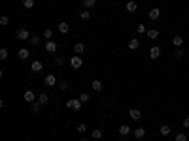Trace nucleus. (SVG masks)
<instances>
[{
	"instance_id": "nucleus-9",
	"label": "nucleus",
	"mask_w": 189,
	"mask_h": 141,
	"mask_svg": "<svg viewBox=\"0 0 189 141\" xmlns=\"http://www.w3.org/2000/svg\"><path fill=\"white\" fill-rule=\"evenodd\" d=\"M131 132H132V130H131V126H129V124H121V126H119V136L127 137Z\"/></svg>"
},
{
	"instance_id": "nucleus-31",
	"label": "nucleus",
	"mask_w": 189,
	"mask_h": 141,
	"mask_svg": "<svg viewBox=\"0 0 189 141\" xmlns=\"http://www.w3.org/2000/svg\"><path fill=\"white\" fill-rule=\"evenodd\" d=\"M8 25H10V19L8 17H6V15L0 17V26H8Z\"/></svg>"
},
{
	"instance_id": "nucleus-15",
	"label": "nucleus",
	"mask_w": 189,
	"mask_h": 141,
	"mask_svg": "<svg viewBox=\"0 0 189 141\" xmlns=\"http://www.w3.org/2000/svg\"><path fill=\"white\" fill-rule=\"evenodd\" d=\"M83 51H85V45H83L81 41H78V44H74V53H76V55H81Z\"/></svg>"
},
{
	"instance_id": "nucleus-1",
	"label": "nucleus",
	"mask_w": 189,
	"mask_h": 141,
	"mask_svg": "<svg viewBox=\"0 0 189 141\" xmlns=\"http://www.w3.org/2000/svg\"><path fill=\"white\" fill-rule=\"evenodd\" d=\"M65 105H66V109H72V111H80L83 104L80 102V98H76V100H68Z\"/></svg>"
},
{
	"instance_id": "nucleus-27",
	"label": "nucleus",
	"mask_w": 189,
	"mask_h": 141,
	"mask_svg": "<svg viewBox=\"0 0 189 141\" xmlns=\"http://www.w3.org/2000/svg\"><path fill=\"white\" fill-rule=\"evenodd\" d=\"M174 141H187V136L184 132H180V134H176V137H174Z\"/></svg>"
},
{
	"instance_id": "nucleus-7",
	"label": "nucleus",
	"mask_w": 189,
	"mask_h": 141,
	"mask_svg": "<svg viewBox=\"0 0 189 141\" xmlns=\"http://www.w3.org/2000/svg\"><path fill=\"white\" fill-rule=\"evenodd\" d=\"M46 85H47V87H55V85H57V77H55L53 74H49V75H46Z\"/></svg>"
},
{
	"instance_id": "nucleus-6",
	"label": "nucleus",
	"mask_w": 189,
	"mask_h": 141,
	"mask_svg": "<svg viewBox=\"0 0 189 141\" xmlns=\"http://www.w3.org/2000/svg\"><path fill=\"white\" fill-rule=\"evenodd\" d=\"M159 56H161V47L153 45V47L150 49V58H153V60H155V58H159Z\"/></svg>"
},
{
	"instance_id": "nucleus-17",
	"label": "nucleus",
	"mask_w": 189,
	"mask_h": 141,
	"mask_svg": "<svg viewBox=\"0 0 189 141\" xmlns=\"http://www.w3.org/2000/svg\"><path fill=\"white\" fill-rule=\"evenodd\" d=\"M181 44H184V40H181V36H178V34H176V36L172 38V45L176 47V49H180V47H181Z\"/></svg>"
},
{
	"instance_id": "nucleus-2",
	"label": "nucleus",
	"mask_w": 189,
	"mask_h": 141,
	"mask_svg": "<svg viewBox=\"0 0 189 141\" xmlns=\"http://www.w3.org/2000/svg\"><path fill=\"white\" fill-rule=\"evenodd\" d=\"M70 66H72L74 70H80L83 66V58L81 56H72V58H70Z\"/></svg>"
},
{
	"instance_id": "nucleus-37",
	"label": "nucleus",
	"mask_w": 189,
	"mask_h": 141,
	"mask_svg": "<svg viewBox=\"0 0 189 141\" xmlns=\"http://www.w3.org/2000/svg\"><path fill=\"white\" fill-rule=\"evenodd\" d=\"M85 130H87L85 124H80V126H78V132H80V134H85Z\"/></svg>"
},
{
	"instance_id": "nucleus-39",
	"label": "nucleus",
	"mask_w": 189,
	"mask_h": 141,
	"mask_svg": "<svg viewBox=\"0 0 189 141\" xmlns=\"http://www.w3.org/2000/svg\"><path fill=\"white\" fill-rule=\"evenodd\" d=\"M181 124H184V128H189V117H185V118H184V122H181Z\"/></svg>"
},
{
	"instance_id": "nucleus-21",
	"label": "nucleus",
	"mask_w": 189,
	"mask_h": 141,
	"mask_svg": "<svg viewBox=\"0 0 189 141\" xmlns=\"http://www.w3.org/2000/svg\"><path fill=\"white\" fill-rule=\"evenodd\" d=\"M57 28H59V32L66 34V32H68V28H70V25H68V23H65V21H62V23H59V25H57Z\"/></svg>"
},
{
	"instance_id": "nucleus-33",
	"label": "nucleus",
	"mask_w": 189,
	"mask_h": 141,
	"mask_svg": "<svg viewBox=\"0 0 189 141\" xmlns=\"http://www.w3.org/2000/svg\"><path fill=\"white\" fill-rule=\"evenodd\" d=\"M93 137H95V139H102V132H100L99 128L93 130Z\"/></svg>"
},
{
	"instance_id": "nucleus-8",
	"label": "nucleus",
	"mask_w": 189,
	"mask_h": 141,
	"mask_svg": "<svg viewBox=\"0 0 189 141\" xmlns=\"http://www.w3.org/2000/svg\"><path fill=\"white\" fill-rule=\"evenodd\" d=\"M148 17H150L151 21H157V19L161 17V10H159V8H153V10H150V13H148Z\"/></svg>"
},
{
	"instance_id": "nucleus-24",
	"label": "nucleus",
	"mask_w": 189,
	"mask_h": 141,
	"mask_svg": "<svg viewBox=\"0 0 189 141\" xmlns=\"http://www.w3.org/2000/svg\"><path fill=\"white\" fill-rule=\"evenodd\" d=\"M40 107H42V104H40V102H32V104H30V111H32V113H38Z\"/></svg>"
},
{
	"instance_id": "nucleus-28",
	"label": "nucleus",
	"mask_w": 189,
	"mask_h": 141,
	"mask_svg": "<svg viewBox=\"0 0 189 141\" xmlns=\"http://www.w3.org/2000/svg\"><path fill=\"white\" fill-rule=\"evenodd\" d=\"M174 58H176V60H180V58H184V51H181V49H176V51H174Z\"/></svg>"
},
{
	"instance_id": "nucleus-38",
	"label": "nucleus",
	"mask_w": 189,
	"mask_h": 141,
	"mask_svg": "<svg viewBox=\"0 0 189 141\" xmlns=\"http://www.w3.org/2000/svg\"><path fill=\"white\" fill-rule=\"evenodd\" d=\"M80 17H81V19H89V17H91V13L85 10V11H81V15H80Z\"/></svg>"
},
{
	"instance_id": "nucleus-22",
	"label": "nucleus",
	"mask_w": 189,
	"mask_h": 141,
	"mask_svg": "<svg viewBox=\"0 0 189 141\" xmlns=\"http://www.w3.org/2000/svg\"><path fill=\"white\" fill-rule=\"evenodd\" d=\"M136 10H138V4H136V2H132V0H131V2H127V11L134 13Z\"/></svg>"
},
{
	"instance_id": "nucleus-30",
	"label": "nucleus",
	"mask_w": 189,
	"mask_h": 141,
	"mask_svg": "<svg viewBox=\"0 0 189 141\" xmlns=\"http://www.w3.org/2000/svg\"><path fill=\"white\" fill-rule=\"evenodd\" d=\"M6 58H8V49H0V60H6Z\"/></svg>"
},
{
	"instance_id": "nucleus-18",
	"label": "nucleus",
	"mask_w": 189,
	"mask_h": 141,
	"mask_svg": "<svg viewBox=\"0 0 189 141\" xmlns=\"http://www.w3.org/2000/svg\"><path fill=\"white\" fill-rule=\"evenodd\" d=\"M91 87H93V90H95V92H100V90H102V81L95 79L93 83H91Z\"/></svg>"
},
{
	"instance_id": "nucleus-29",
	"label": "nucleus",
	"mask_w": 189,
	"mask_h": 141,
	"mask_svg": "<svg viewBox=\"0 0 189 141\" xmlns=\"http://www.w3.org/2000/svg\"><path fill=\"white\" fill-rule=\"evenodd\" d=\"M51 36H53V30H51V28H46V30H44V38L51 40Z\"/></svg>"
},
{
	"instance_id": "nucleus-3",
	"label": "nucleus",
	"mask_w": 189,
	"mask_h": 141,
	"mask_svg": "<svg viewBox=\"0 0 189 141\" xmlns=\"http://www.w3.org/2000/svg\"><path fill=\"white\" fill-rule=\"evenodd\" d=\"M129 117H131L134 122H138L140 118H142V111H140V109H136V107H132V109L129 111Z\"/></svg>"
},
{
	"instance_id": "nucleus-36",
	"label": "nucleus",
	"mask_w": 189,
	"mask_h": 141,
	"mask_svg": "<svg viewBox=\"0 0 189 141\" xmlns=\"http://www.w3.org/2000/svg\"><path fill=\"white\" fill-rule=\"evenodd\" d=\"M59 88H61V90H66V88H68L66 81H61V83H59Z\"/></svg>"
},
{
	"instance_id": "nucleus-10",
	"label": "nucleus",
	"mask_w": 189,
	"mask_h": 141,
	"mask_svg": "<svg viewBox=\"0 0 189 141\" xmlns=\"http://www.w3.org/2000/svg\"><path fill=\"white\" fill-rule=\"evenodd\" d=\"M46 51L47 53H57V41H47L46 44Z\"/></svg>"
},
{
	"instance_id": "nucleus-23",
	"label": "nucleus",
	"mask_w": 189,
	"mask_h": 141,
	"mask_svg": "<svg viewBox=\"0 0 189 141\" xmlns=\"http://www.w3.org/2000/svg\"><path fill=\"white\" fill-rule=\"evenodd\" d=\"M95 4H96V0H83V6H85V10L95 8Z\"/></svg>"
},
{
	"instance_id": "nucleus-20",
	"label": "nucleus",
	"mask_w": 189,
	"mask_h": 141,
	"mask_svg": "<svg viewBox=\"0 0 189 141\" xmlns=\"http://www.w3.org/2000/svg\"><path fill=\"white\" fill-rule=\"evenodd\" d=\"M159 132H161V136H165V137H166V136H170V132H172V130H170V126H169V124H163Z\"/></svg>"
},
{
	"instance_id": "nucleus-5",
	"label": "nucleus",
	"mask_w": 189,
	"mask_h": 141,
	"mask_svg": "<svg viewBox=\"0 0 189 141\" xmlns=\"http://www.w3.org/2000/svg\"><path fill=\"white\" fill-rule=\"evenodd\" d=\"M17 38L19 40H30V32L27 30V28H19L17 30Z\"/></svg>"
},
{
	"instance_id": "nucleus-40",
	"label": "nucleus",
	"mask_w": 189,
	"mask_h": 141,
	"mask_svg": "<svg viewBox=\"0 0 189 141\" xmlns=\"http://www.w3.org/2000/svg\"><path fill=\"white\" fill-rule=\"evenodd\" d=\"M81 141H87V139H81Z\"/></svg>"
},
{
	"instance_id": "nucleus-32",
	"label": "nucleus",
	"mask_w": 189,
	"mask_h": 141,
	"mask_svg": "<svg viewBox=\"0 0 189 141\" xmlns=\"http://www.w3.org/2000/svg\"><path fill=\"white\" fill-rule=\"evenodd\" d=\"M136 32L138 34H146V32H148V30H146V25H138L136 26Z\"/></svg>"
},
{
	"instance_id": "nucleus-34",
	"label": "nucleus",
	"mask_w": 189,
	"mask_h": 141,
	"mask_svg": "<svg viewBox=\"0 0 189 141\" xmlns=\"http://www.w3.org/2000/svg\"><path fill=\"white\" fill-rule=\"evenodd\" d=\"M30 44H32V45H38V44H40V38H38V36H30Z\"/></svg>"
},
{
	"instance_id": "nucleus-26",
	"label": "nucleus",
	"mask_w": 189,
	"mask_h": 141,
	"mask_svg": "<svg viewBox=\"0 0 189 141\" xmlns=\"http://www.w3.org/2000/svg\"><path fill=\"white\" fill-rule=\"evenodd\" d=\"M89 100H91V98H89L87 92H81V94H80V102H81V104H87Z\"/></svg>"
},
{
	"instance_id": "nucleus-11",
	"label": "nucleus",
	"mask_w": 189,
	"mask_h": 141,
	"mask_svg": "<svg viewBox=\"0 0 189 141\" xmlns=\"http://www.w3.org/2000/svg\"><path fill=\"white\" fill-rule=\"evenodd\" d=\"M146 36H148L150 40H157L159 38V30H157V28H150V30L146 32Z\"/></svg>"
},
{
	"instance_id": "nucleus-25",
	"label": "nucleus",
	"mask_w": 189,
	"mask_h": 141,
	"mask_svg": "<svg viewBox=\"0 0 189 141\" xmlns=\"http://www.w3.org/2000/svg\"><path fill=\"white\" fill-rule=\"evenodd\" d=\"M21 2H23V6L27 10H30V8H34V0H21Z\"/></svg>"
},
{
	"instance_id": "nucleus-35",
	"label": "nucleus",
	"mask_w": 189,
	"mask_h": 141,
	"mask_svg": "<svg viewBox=\"0 0 189 141\" xmlns=\"http://www.w3.org/2000/svg\"><path fill=\"white\" fill-rule=\"evenodd\" d=\"M62 64H65V58L57 56V58H55V66H62Z\"/></svg>"
},
{
	"instance_id": "nucleus-13",
	"label": "nucleus",
	"mask_w": 189,
	"mask_h": 141,
	"mask_svg": "<svg viewBox=\"0 0 189 141\" xmlns=\"http://www.w3.org/2000/svg\"><path fill=\"white\" fill-rule=\"evenodd\" d=\"M17 55H19V58H21V60H27V58L30 56V51L23 47V49H19V53H17Z\"/></svg>"
},
{
	"instance_id": "nucleus-12",
	"label": "nucleus",
	"mask_w": 189,
	"mask_h": 141,
	"mask_svg": "<svg viewBox=\"0 0 189 141\" xmlns=\"http://www.w3.org/2000/svg\"><path fill=\"white\" fill-rule=\"evenodd\" d=\"M132 134H134V137H136V139H142V137L146 136V130L142 128V126H138L136 130H132Z\"/></svg>"
},
{
	"instance_id": "nucleus-14",
	"label": "nucleus",
	"mask_w": 189,
	"mask_h": 141,
	"mask_svg": "<svg viewBox=\"0 0 189 141\" xmlns=\"http://www.w3.org/2000/svg\"><path fill=\"white\" fill-rule=\"evenodd\" d=\"M42 68H44V64H42L40 60H34L32 64H30V70H32V72H42Z\"/></svg>"
},
{
	"instance_id": "nucleus-19",
	"label": "nucleus",
	"mask_w": 189,
	"mask_h": 141,
	"mask_svg": "<svg viewBox=\"0 0 189 141\" xmlns=\"http://www.w3.org/2000/svg\"><path fill=\"white\" fill-rule=\"evenodd\" d=\"M138 47H140V41H138L136 38H132V40L129 41V49H131V51H136Z\"/></svg>"
},
{
	"instance_id": "nucleus-16",
	"label": "nucleus",
	"mask_w": 189,
	"mask_h": 141,
	"mask_svg": "<svg viewBox=\"0 0 189 141\" xmlns=\"http://www.w3.org/2000/svg\"><path fill=\"white\" fill-rule=\"evenodd\" d=\"M38 102H40L42 105H46L47 102H49V94H47V92H40V96H38Z\"/></svg>"
},
{
	"instance_id": "nucleus-4",
	"label": "nucleus",
	"mask_w": 189,
	"mask_h": 141,
	"mask_svg": "<svg viewBox=\"0 0 189 141\" xmlns=\"http://www.w3.org/2000/svg\"><path fill=\"white\" fill-rule=\"evenodd\" d=\"M23 100H25V102H29V104H32V102H36V94H34L32 90H25Z\"/></svg>"
}]
</instances>
